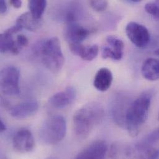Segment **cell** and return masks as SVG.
Returning a JSON list of instances; mask_svg holds the SVG:
<instances>
[{"label": "cell", "mask_w": 159, "mask_h": 159, "mask_svg": "<svg viewBox=\"0 0 159 159\" xmlns=\"http://www.w3.org/2000/svg\"><path fill=\"white\" fill-rule=\"evenodd\" d=\"M105 116L101 104L90 102L76 111L73 116L74 130L80 139L86 138L95 126L100 124Z\"/></svg>", "instance_id": "obj_2"}, {"label": "cell", "mask_w": 159, "mask_h": 159, "mask_svg": "<svg viewBox=\"0 0 159 159\" xmlns=\"http://www.w3.org/2000/svg\"><path fill=\"white\" fill-rule=\"evenodd\" d=\"M155 54H156L157 55L159 56V48H157V50H156V51H155Z\"/></svg>", "instance_id": "obj_29"}, {"label": "cell", "mask_w": 159, "mask_h": 159, "mask_svg": "<svg viewBox=\"0 0 159 159\" xmlns=\"http://www.w3.org/2000/svg\"><path fill=\"white\" fill-rule=\"evenodd\" d=\"M47 2L40 0H30L28 2V7L30 14L37 19H41L46 9Z\"/></svg>", "instance_id": "obj_20"}, {"label": "cell", "mask_w": 159, "mask_h": 159, "mask_svg": "<svg viewBox=\"0 0 159 159\" xmlns=\"http://www.w3.org/2000/svg\"><path fill=\"white\" fill-rule=\"evenodd\" d=\"M113 81V75L107 68H102L97 72L94 80L95 88L100 92H105L109 89Z\"/></svg>", "instance_id": "obj_15"}, {"label": "cell", "mask_w": 159, "mask_h": 159, "mask_svg": "<svg viewBox=\"0 0 159 159\" xmlns=\"http://www.w3.org/2000/svg\"><path fill=\"white\" fill-rule=\"evenodd\" d=\"M90 30L76 22L67 23L64 30L65 39L70 43H81L90 35Z\"/></svg>", "instance_id": "obj_10"}, {"label": "cell", "mask_w": 159, "mask_h": 159, "mask_svg": "<svg viewBox=\"0 0 159 159\" xmlns=\"http://www.w3.org/2000/svg\"><path fill=\"white\" fill-rule=\"evenodd\" d=\"M143 77L148 80L154 81L159 80V60L154 58L146 59L141 68Z\"/></svg>", "instance_id": "obj_16"}, {"label": "cell", "mask_w": 159, "mask_h": 159, "mask_svg": "<svg viewBox=\"0 0 159 159\" xmlns=\"http://www.w3.org/2000/svg\"><path fill=\"white\" fill-rule=\"evenodd\" d=\"M7 10V4L5 1H0V12L1 14H4Z\"/></svg>", "instance_id": "obj_26"}, {"label": "cell", "mask_w": 159, "mask_h": 159, "mask_svg": "<svg viewBox=\"0 0 159 159\" xmlns=\"http://www.w3.org/2000/svg\"><path fill=\"white\" fill-rule=\"evenodd\" d=\"M55 159V158H50V159Z\"/></svg>", "instance_id": "obj_30"}, {"label": "cell", "mask_w": 159, "mask_h": 159, "mask_svg": "<svg viewBox=\"0 0 159 159\" xmlns=\"http://www.w3.org/2000/svg\"><path fill=\"white\" fill-rule=\"evenodd\" d=\"M19 70L15 66H7L0 73V87L1 92L8 96L18 95L19 88Z\"/></svg>", "instance_id": "obj_5"}, {"label": "cell", "mask_w": 159, "mask_h": 159, "mask_svg": "<svg viewBox=\"0 0 159 159\" xmlns=\"http://www.w3.org/2000/svg\"><path fill=\"white\" fill-rule=\"evenodd\" d=\"M16 24H19L22 29L29 31H36L39 30L43 24V20L37 19L32 16L30 12H26L21 14L16 20Z\"/></svg>", "instance_id": "obj_17"}, {"label": "cell", "mask_w": 159, "mask_h": 159, "mask_svg": "<svg viewBox=\"0 0 159 159\" xmlns=\"http://www.w3.org/2000/svg\"><path fill=\"white\" fill-rule=\"evenodd\" d=\"M159 140V128L148 134L146 137L139 141L136 146V149L138 151H141L151 148H152V146Z\"/></svg>", "instance_id": "obj_19"}, {"label": "cell", "mask_w": 159, "mask_h": 159, "mask_svg": "<svg viewBox=\"0 0 159 159\" xmlns=\"http://www.w3.org/2000/svg\"><path fill=\"white\" fill-rule=\"evenodd\" d=\"M16 45L17 48L20 51L24 47H25L29 44V40L26 36L23 34L18 35L16 37Z\"/></svg>", "instance_id": "obj_24"}, {"label": "cell", "mask_w": 159, "mask_h": 159, "mask_svg": "<svg viewBox=\"0 0 159 159\" xmlns=\"http://www.w3.org/2000/svg\"><path fill=\"white\" fill-rule=\"evenodd\" d=\"M39 109V103L35 100H27L13 106L10 109V115L17 119H24L34 115Z\"/></svg>", "instance_id": "obj_13"}, {"label": "cell", "mask_w": 159, "mask_h": 159, "mask_svg": "<svg viewBox=\"0 0 159 159\" xmlns=\"http://www.w3.org/2000/svg\"><path fill=\"white\" fill-rule=\"evenodd\" d=\"M0 51L1 53L10 52L13 55H17L20 50L17 47L16 40L11 35L6 31L0 35Z\"/></svg>", "instance_id": "obj_18"}, {"label": "cell", "mask_w": 159, "mask_h": 159, "mask_svg": "<svg viewBox=\"0 0 159 159\" xmlns=\"http://www.w3.org/2000/svg\"><path fill=\"white\" fill-rule=\"evenodd\" d=\"M129 40L137 47L144 48L149 43L151 36L148 29L136 22H129L125 29Z\"/></svg>", "instance_id": "obj_6"}, {"label": "cell", "mask_w": 159, "mask_h": 159, "mask_svg": "<svg viewBox=\"0 0 159 159\" xmlns=\"http://www.w3.org/2000/svg\"><path fill=\"white\" fill-rule=\"evenodd\" d=\"M152 96L151 91H146L131 103L125 120V127L131 136H137L147 121Z\"/></svg>", "instance_id": "obj_1"}, {"label": "cell", "mask_w": 159, "mask_h": 159, "mask_svg": "<svg viewBox=\"0 0 159 159\" xmlns=\"http://www.w3.org/2000/svg\"><path fill=\"white\" fill-rule=\"evenodd\" d=\"M145 10L149 14L159 19V1L147 3L145 5Z\"/></svg>", "instance_id": "obj_22"}, {"label": "cell", "mask_w": 159, "mask_h": 159, "mask_svg": "<svg viewBox=\"0 0 159 159\" xmlns=\"http://www.w3.org/2000/svg\"><path fill=\"white\" fill-rule=\"evenodd\" d=\"M66 133L65 118L59 115L47 118L40 129L41 140L49 145L56 144L63 139Z\"/></svg>", "instance_id": "obj_4"}, {"label": "cell", "mask_w": 159, "mask_h": 159, "mask_svg": "<svg viewBox=\"0 0 159 159\" xmlns=\"http://www.w3.org/2000/svg\"><path fill=\"white\" fill-rule=\"evenodd\" d=\"M107 146L103 141H96L82 151L76 159H105Z\"/></svg>", "instance_id": "obj_12"}, {"label": "cell", "mask_w": 159, "mask_h": 159, "mask_svg": "<svg viewBox=\"0 0 159 159\" xmlns=\"http://www.w3.org/2000/svg\"><path fill=\"white\" fill-rule=\"evenodd\" d=\"M131 103L125 96L120 94L114 99L111 106V114L117 125L125 127L126 116Z\"/></svg>", "instance_id": "obj_9"}, {"label": "cell", "mask_w": 159, "mask_h": 159, "mask_svg": "<svg viewBox=\"0 0 159 159\" xmlns=\"http://www.w3.org/2000/svg\"><path fill=\"white\" fill-rule=\"evenodd\" d=\"M70 49L75 55L79 56L83 60L92 61L98 54V47L97 45L84 46L81 43H70Z\"/></svg>", "instance_id": "obj_14"}, {"label": "cell", "mask_w": 159, "mask_h": 159, "mask_svg": "<svg viewBox=\"0 0 159 159\" xmlns=\"http://www.w3.org/2000/svg\"><path fill=\"white\" fill-rule=\"evenodd\" d=\"M76 95V89L73 87L70 86L64 90L52 95L49 99V103L55 108H64L74 102Z\"/></svg>", "instance_id": "obj_11"}, {"label": "cell", "mask_w": 159, "mask_h": 159, "mask_svg": "<svg viewBox=\"0 0 159 159\" xmlns=\"http://www.w3.org/2000/svg\"></svg>", "instance_id": "obj_31"}, {"label": "cell", "mask_w": 159, "mask_h": 159, "mask_svg": "<svg viewBox=\"0 0 159 159\" xmlns=\"http://www.w3.org/2000/svg\"><path fill=\"white\" fill-rule=\"evenodd\" d=\"M90 5L91 7L97 12H102L106 10L108 6L107 1H90Z\"/></svg>", "instance_id": "obj_23"}, {"label": "cell", "mask_w": 159, "mask_h": 159, "mask_svg": "<svg viewBox=\"0 0 159 159\" xmlns=\"http://www.w3.org/2000/svg\"><path fill=\"white\" fill-rule=\"evenodd\" d=\"M9 3L15 8H20L22 6V1L20 0H11Z\"/></svg>", "instance_id": "obj_25"}, {"label": "cell", "mask_w": 159, "mask_h": 159, "mask_svg": "<svg viewBox=\"0 0 159 159\" xmlns=\"http://www.w3.org/2000/svg\"><path fill=\"white\" fill-rule=\"evenodd\" d=\"M34 52L50 71L58 73L62 69L65 59L58 37H53L39 42L35 45Z\"/></svg>", "instance_id": "obj_3"}, {"label": "cell", "mask_w": 159, "mask_h": 159, "mask_svg": "<svg viewBox=\"0 0 159 159\" xmlns=\"http://www.w3.org/2000/svg\"><path fill=\"white\" fill-rule=\"evenodd\" d=\"M126 1L128 2H129V3H137V2H140L139 0H128Z\"/></svg>", "instance_id": "obj_28"}, {"label": "cell", "mask_w": 159, "mask_h": 159, "mask_svg": "<svg viewBox=\"0 0 159 159\" xmlns=\"http://www.w3.org/2000/svg\"><path fill=\"white\" fill-rule=\"evenodd\" d=\"M14 149L20 153L31 152L35 147V141L32 133L26 128H21L14 134L12 139Z\"/></svg>", "instance_id": "obj_7"}, {"label": "cell", "mask_w": 159, "mask_h": 159, "mask_svg": "<svg viewBox=\"0 0 159 159\" xmlns=\"http://www.w3.org/2000/svg\"><path fill=\"white\" fill-rule=\"evenodd\" d=\"M138 152H140L139 159H159V150L153 148Z\"/></svg>", "instance_id": "obj_21"}, {"label": "cell", "mask_w": 159, "mask_h": 159, "mask_svg": "<svg viewBox=\"0 0 159 159\" xmlns=\"http://www.w3.org/2000/svg\"><path fill=\"white\" fill-rule=\"evenodd\" d=\"M106 41L109 46L102 48V57L103 59L120 60L123 56L125 49V44L122 40L114 35H108Z\"/></svg>", "instance_id": "obj_8"}, {"label": "cell", "mask_w": 159, "mask_h": 159, "mask_svg": "<svg viewBox=\"0 0 159 159\" xmlns=\"http://www.w3.org/2000/svg\"><path fill=\"white\" fill-rule=\"evenodd\" d=\"M6 130V126L5 125V123L3 122V121L2 120H1L0 121V131L4 132Z\"/></svg>", "instance_id": "obj_27"}]
</instances>
